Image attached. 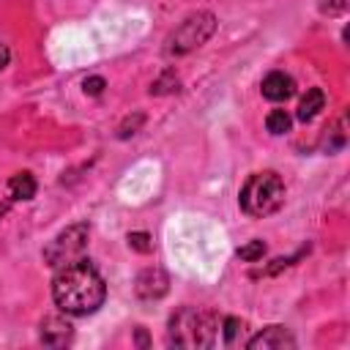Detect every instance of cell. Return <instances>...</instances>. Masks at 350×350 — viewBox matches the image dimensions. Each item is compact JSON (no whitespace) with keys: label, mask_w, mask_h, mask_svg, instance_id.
Returning <instances> with one entry per match:
<instances>
[{"label":"cell","mask_w":350,"mask_h":350,"mask_svg":"<svg viewBox=\"0 0 350 350\" xmlns=\"http://www.w3.org/2000/svg\"><path fill=\"white\" fill-rule=\"evenodd\" d=\"M52 298L66 314H90L107 298V284L101 273L90 265V260L79 257L63 268H57L52 279Z\"/></svg>","instance_id":"cell-1"},{"label":"cell","mask_w":350,"mask_h":350,"mask_svg":"<svg viewBox=\"0 0 350 350\" xmlns=\"http://www.w3.org/2000/svg\"><path fill=\"white\" fill-rule=\"evenodd\" d=\"M219 317L200 306H180L167 323V342L172 347H213Z\"/></svg>","instance_id":"cell-2"},{"label":"cell","mask_w":350,"mask_h":350,"mask_svg":"<svg viewBox=\"0 0 350 350\" xmlns=\"http://www.w3.org/2000/svg\"><path fill=\"white\" fill-rule=\"evenodd\" d=\"M241 211L252 219H262L271 216L282 208L284 202V183L276 172L265 170V172H254L246 178L243 189H241Z\"/></svg>","instance_id":"cell-3"},{"label":"cell","mask_w":350,"mask_h":350,"mask_svg":"<svg viewBox=\"0 0 350 350\" xmlns=\"http://www.w3.org/2000/svg\"><path fill=\"white\" fill-rule=\"evenodd\" d=\"M216 30V16L211 11H197L186 16L170 36H167V55H186L197 46H202Z\"/></svg>","instance_id":"cell-4"},{"label":"cell","mask_w":350,"mask_h":350,"mask_svg":"<svg viewBox=\"0 0 350 350\" xmlns=\"http://www.w3.org/2000/svg\"><path fill=\"white\" fill-rule=\"evenodd\" d=\"M88 235H90V230H88V224H82V221H79V224H71V227H66V230H60V232L44 246V262H46L49 268H63V265L79 260L82 252H85V246H88Z\"/></svg>","instance_id":"cell-5"},{"label":"cell","mask_w":350,"mask_h":350,"mask_svg":"<svg viewBox=\"0 0 350 350\" xmlns=\"http://www.w3.org/2000/svg\"><path fill=\"white\" fill-rule=\"evenodd\" d=\"M249 350H282V347H295V336L284 325H268L257 336L246 342Z\"/></svg>","instance_id":"cell-6"},{"label":"cell","mask_w":350,"mask_h":350,"mask_svg":"<svg viewBox=\"0 0 350 350\" xmlns=\"http://www.w3.org/2000/svg\"><path fill=\"white\" fill-rule=\"evenodd\" d=\"M167 287H170V279H167V273H164L161 268H145V271L137 276V284H134L137 295L145 298V301L161 298V295L167 293Z\"/></svg>","instance_id":"cell-7"},{"label":"cell","mask_w":350,"mask_h":350,"mask_svg":"<svg viewBox=\"0 0 350 350\" xmlns=\"http://www.w3.org/2000/svg\"><path fill=\"white\" fill-rule=\"evenodd\" d=\"M71 334H74V331H71L68 320H63V317H57V314H49V317L41 320L38 339H41V345H46V347H63V345L71 342Z\"/></svg>","instance_id":"cell-8"},{"label":"cell","mask_w":350,"mask_h":350,"mask_svg":"<svg viewBox=\"0 0 350 350\" xmlns=\"http://www.w3.org/2000/svg\"><path fill=\"white\" fill-rule=\"evenodd\" d=\"M262 96L268 101H287L293 96V77L284 71H271L262 79Z\"/></svg>","instance_id":"cell-9"},{"label":"cell","mask_w":350,"mask_h":350,"mask_svg":"<svg viewBox=\"0 0 350 350\" xmlns=\"http://www.w3.org/2000/svg\"><path fill=\"white\" fill-rule=\"evenodd\" d=\"M36 197V178L30 172H16L8 180V200H33Z\"/></svg>","instance_id":"cell-10"},{"label":"cell","mask_w":350,"mask_h":350,"mask_svg":"<svg viewBox=\"0 0 350 350\" xmlns=\"http://www.w3.org/2000/svg\"><path fill=\"white\" fill-rule=\"evenodd\" d=\"M323 104H325V96H323V90L320 88H309L306 90V96L301 98V104H298V120H312L320 109H323Z\"/></svg>","instance_id":"cell-11"},{"label":"cell","mask_w":350,"mask_h":350,"mask_svg":"<svg viewBox=\"0 0 350 350\" xmlns=\"http://www.w3.org/2000/svg\"><path fill=\"white\" fill-rule=\"evenodd\" d=\"M290 126H293V120H290V115H287L284 109H271V112H268V118H265V129H268L273 137L287 134V131H290Z\"/></svg>","instance_id":"cell-12"},{"label":"cell","mask_w":350,"mask_h":350,"mask_svg":"<svg viewBox=\"0 0 350 350\" xmlns=\"http://www.w3.org/2000/svg\"><path fill=\"white\" fill-rule=\"evenodd\" d=\"M262 254H265V243L260 238H254V241H249V243H243L238 249V257L243 262H257V260H262Z\"/></svg>","instance_id":"cell-13"},{"label":"cell","mask_w":350,"mask_h":350,"mask_svg":"<svg viewBox=\"0 0 350 350\" xmlns=\"http://www.w3.org/2000/svg\"><path fill=\"white\" fill-rule=\"evenodd\" d=\"M219 325H221V334H224V345H235V339H238L243 323H241L238 317H224Z\"/></svg>","instance_id":"cell-14"},{"label":"cell","mask_w":350,"mask_h":350,"mask_svg":"<svg viewBox=\"0 0 350 350\" xmlns=\"http://www.w3.org/2000/svg\"><path fill=\"white\" fill-rule=\"evenodd\" d=\"M129 246H131L134 252H139V254H148V252L153 249L148 232H129Z\"/></svg>","instance_id":"cell-15"},{"label":"cell","mask_w":350,"mask_h":350,"mask_svg":"<svg viewBox=\"0 0 350 350\" xmlns=\"http://www.w3.org/2000/svg\"><path fill=\"white\" fill-rule=\"evenodd\" d=\"M142 120H145V115H142V112H137V115H134V120H131V118H126V120L120 123V129H118V137H120V139H126V137L137 134V129L142 126Z\"/></svg>","instance_id":"cell-16"},{"label":"cell","mask_w":350,"mask_h":350,"mask_svg":"<svg viewBox=\"0 0 350 350\" xmlns=\"http://www.w3.org/2000/svg\"><path fill=\"white\" fill-rule=\"evenodd\" d=\"M104 85H107V82H104L101 77H88V79L82 82V90H85L88 96H98V93L104 90Z\"/></svg>","instance_id":"cell-17"},{"label":"cell","mask_w":350,"mask_h":350,"mask_svg":"<svg viewBox=\"0 0 350 350\" xmlns=\"http://www.w3.org/2000/svg\"><path fill=\"white\" fill-rule=\"evenodd\" d=\"M347 8V0H323V11L328 14H342Z\"/></svg>","instance_id":"cell-18"},{"label":"cell","mask_w":350,"mask_h":350,"mask_svg":"<svg viewBox=\"0 0 350 350\" xmlns=\"http://www.w3.org/2000/svg\"><path fill=\"white\" fill-rule=\"evenodd\" d=\"M8 60H11V52H8V46L0 41V71L8 66Z\"/></svg>","instance_id":"cell-19"},{"label":"cell","mask_w":350,"mask_h":350,"mask_svg":"<svg viewBox=\"0 0 350 350\" xmlns=\"http://www.w3.org/2000/svg\"><path fill=\"white\" fill-rule=\"evenodd\" d=\"M8 208H11V200H0V219L8 213Z\"/></svg>","instance_id":"cell-20"},{"label":"cell","mask_w":350,"mask_h":350,"mask_svg":"<svg viewBox=\"0 0 350 350\" xmlns=\"http://www.w3.org/2000/svg\"><path fill=\"white\" fill-rule=\"evenodd\" d=\"M137 342H139V345H142V347H145V345H148V336H145V331H142V328H139V331H137Z\"/></svg>","instance_id":"cell-21"}]
</instances>
